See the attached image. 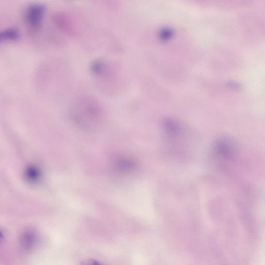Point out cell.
I'll return each instance as SVG.
<instances>
[{"mask_svg": "<svg viewBox=\"0 0 265 265\" xmlns=\"http://www.w3.org/2000/svg\"><path fill=\"white\" fill-rule=\"evenodd\" d=\"M101 111L97 102L90 96H83L75 101L71 110V118L85 130H94L101 120Z\"/></svg>", "mask_w": 265, "mask_h": 265, "instance_id": "6da1fadb", "label": "cell"}, {"mask_svg": "<svg viewBox=\"0 0 265 265\" xmlns=\"http://www.w3.org/2000/svg\"><path fill=\"white\" fill-rule=\"evenodd\" d=\"M45 12V7L40 4L30 5L24 13V21L28 30L36 33L40 28Z\"/></svg>", "mask_w": 265, "mask_h": 265, "instance_id": "7a4b0ae2", "label": "cell"}, {"mask_svg": "<svg viewBox=\"0 0 265 265\" xmlns=\"http://www.w3.org/2000/svg\"><path fill=\"white\" fill-rule=\"evenodd\" d=\"M115 168L121 174H131L136 170L137 164L132 157L123 155L117 158Z\"/></svg>", "mask_w": 265, "mask_h": 265, "instance_id": "3957f363", "label": "cell"}, {"mask_svg": "<svg viewBox=\"0 0 265 265\" xmlns=\"http://www.w3.org/2000/svg\"><path fill=\"white\" fill-rule=\"evenodd\" d=\"M37 240V235L36 231L32 228H28L21 234L19 243L23 250L30 251L34 248Z\"/></svg>", "mask_w": 265, "mask_h": 265, "instance_id": "277c9868", "label": "cell"}, {"mask_svg": "<svg viewBox=\"0 0 265 265\" xmlns=\"http://www.w3.org/2000/svg\"><path fill=\"white\" fill-rule=\"evenodd\" d=\"M164 128L166 134L171 138L178 137L182 131L180 124L176 121L170 119L164 121Z\"/></svg>", "mask_w": 265, "mask_h": 265, "instance_id": "5b68a950", "label": "cell"}, {"mask_svg": "<svg viewBox=\"0 0 265 265\" xmlns=\"http://www.w3.org/2000/svg\"><path fill=\"white\" fill-rule=\"evenodd\" d=\"M26 179L30 183H35L38 181L40 177L39 169L35 166H30L25 173Z\"/></svg>", "mask_w": 265, "mask_h": 265, "instance_id": "8992f818", "label": "cell"}, {"mask_svg": "<svg viewBox=\"0 0 265 265\" xmlns=\"http://www.w3.org/2000/svg\"><path fill=\"white\" fill-rule=\"evenodd\" d=\"M19 37V33L16 29L8 28L0 34L1 41H15Z\"/></svg>", "mask_w": 265, "mask_h": 265, "instance_id": "52a82bcc", "label": "cell"}, {"mask_svg": "<svg viewBox=\"0 0 265 265\" xmlns=\"http://www.w3.org/2000/svg\"><path fill=\"white\" fill-rule=\"evenodd\" d=\"M81 265H103L98 261L95 260H88L83 262Z\"/></svg>", "mask_w": 265, "mask_h": 265, "instance_id": "ba28073f", "label": "cell"}]
</instances>
